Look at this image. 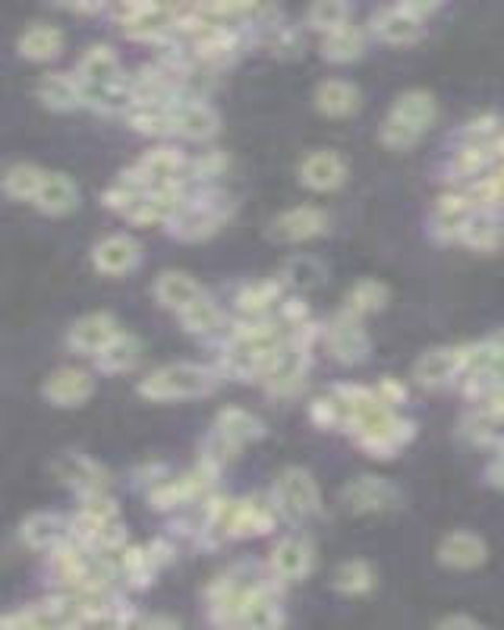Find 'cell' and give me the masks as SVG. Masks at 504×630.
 I'll return each instance as SVG.
<instances>
[{
  "instance_id": "cell-1",
  "label": "cell",
  "mask_w": 504,
  "mask_h": 630,
  "mask_svg": "<svg viewBox=\"0 0 504 630\" xmlns=\"http://www.w3.org/2000/svg\"><path fill=\"white\" fill-rule=\"evenodd\" d=\"M215 388V378L211 372H205L202 365L190 363H177L158 369L155 375H148L139 391L145 398L155 400H170V398H199V395H208Z\"/></svg>"
},
{
  "instance_id": "cell-2",
  "label": "cell",
  "mask_w": 504,
  "mask_h": 630,
  "mask_svg": "<svg viewBox=\"0 0 504 630\" xmlns=\"http://www.w3.org/2000/svg\"><path fill=\"white\" fill-rule=\"evenodd\" d=\"M353 429H357L360 445L370 451L372 458H391L401 445L413 438V426L391 416L388 407H378V410L366 413Z\"/></svg>"
},
{
  "instance_id": "cell-3",
  "label": "cell",
  "mask_w": 504,
  "mask_h": 630,
  "mask_svg": "<svg viewBox=\"0 0 504 630\" xmlns=\"http://www.w3.org/2000/svg\"><path fill=\"white\" fill-rule=\"evenodd\" d=\"M277 496H281V504L290 514H297V517H306V514H312L319 507V489H315L312 476L306 470H297V466H290V470L281 473Z\"/></svg>"
},
{
  "instance_id": "cell-4",
  "label": "cell",
  "mask_w": 504,
  "mask_h": 630,
  "mask_svg": "<svg viewBox=\"0 0 504 630\" xmlns=\"http://www.w3.org/2000/svg\"><path fill=\"white\" fill-rule=\"evenodd\" d=\"M177 13L168 7H152V3H135V7H124L120 10V26L124 33L133 38H158L173 26Z\"/></svg>"
},
{
  "instance_id": "cell-5",
  "label": "cell",
  "mask_w": 504,
  "mask_h": 630,
  "mask_svg": "<svg viewBox=\"0 0 504 630\" xmlns=\"http://www.w3.org/2000/svg\"><path fill=\"white\" fill-rule=\"evenodd\" d=\"M224 630H281V608L266 590H259L243 602L240 615L228 621Z\"/></svg>"
},
{
  "instance_id": "cell-6",
  "label": "cell",
  "mask_w": 504,
  "mask_h": 630,
  "mask_svg": "<svg viewBox=\"0 0 504 630\" xmlns=\"http://www.w3.org/2000/svg\"><path fill=\"white\" fill-rule=\"evenodd\" d=\"M92 378L79 369H61L54 375H48L44 382V398L54 400L57 407H73V403H82V400L92 395Z\"/></svg>"
},
{
  "instance_id": "cell-7",
  "label": "cell",
  "mask_w": 504,
  "mask_h": 630,
  "mask_svg": "<svg viewBox=\"0 0 504 630\" xmlns=\"http://www.w3.org/2000/svg\"><path fill=\"white\" fill-rule=\"evenodd\" d=\"M372 29L378 38L391 41V44H410L423 35V20L413 16L406 7H395V10H382L372 20Z\"/></svg>"
},
{
  "instance_id": "cell-8",
  "label": "cell",
  "mask_w": 504,
  "mask_h": 630,
  "mask_svg": "<svg viewBox=\"0 0 504 630\" xmlns=\"http://www.w3.org/2000/svg\"><path fill=\"white\" fill-rule=\"evenodd\" d=\"M395 498H398L395 486H388V483L378 479V476H360L357 483H350V486L344 489V504H347L350 511H382V507H388Z\"/></svg>"
},
{
  "instance_id": "cell-9",
  "label": "cell",
  "mask_w": 504,
  "mask_h": 630,
  "mask_svg": "<svg viewBox=\"0 0 504 630\" xmlns=\"http://www.w3.org/2000/svg\"><path fill=\"white\" fill-rule=\"evenodd\" d=\"M114 337H117V325H114L111 316H86L73 325L69 347H76L79 353H95L99 357Z\"/></svg>"
},
{
  "instance_id": "cell-10",
  "label": "cell",
  "mask_w": 504,
  "mask_h": 630,
  "mask_svg": "<svg viewBox=\"0 0 504 630\" xmlns=\"http://www.w3.org/2000/svg\"><path fill=\"white\" fill-rule=\"evenodd\" d=\"M325 231V215L319 208H294L284 211L274 224H271V236L284 240V243H297V240H309L315 233Z\"/></svg>"
},
{
  "instance_id": "cell-11",
  "label": "cell",
  "mask_w": 504,
  "mask_h": 630,
  "mask_svg": "<svg viewBox=\"0 0 504 630\" xmlns=\"http://www.w3.org/2000/svg\"><path fill=\"white\" fill-rule=\"evenodd\" d=\"M347 167L335 152H312L300 165V180L312 190H335L344 183Z\"/></svg>"
},
{
  "instance_id": "cell-12",
  "label": "cell",
  "mask_w": 504,
  "mask_h": 630,
  "mask_svg": "<svg viewBox=\"0 0 504 630\" xmlns=\"http://www.w3.org/2000/svg\"><path fill=\"white\" fill-rule=\"evenodd\" d=\"M173 130L190 139H208L218 133V114L202 101H183L173 104Z\"/></svg>"
},
{
  "instance_id": "cell-13",
  "label": "cell",
  "mask_w": 504,
  "mask_h": 630,
  "mask_svg": "<svg viewBox=\"0 0 504 630\" xmlns=\"http://www.w3.org/2000/svg\"><path fill=\"white\" fill-rule=\"evenodd\" d=\"M302 372H306V360H302L300 350L277 347L274 357H271L269 369L262 375H266L271 391H290V388H297L302 382Z\"/></svg>"
},
{
  "instance_id": "cell-14",
  "label": "cell",
  "mask_w": 504,
  "mask_h": 630,
  "mask_svg": "<svg viewBox=\"0 0 504 630\" xmlns=\"http://www.w3.org/2000/svg\"><path fill=\"white\" fill-rule=\"evenodd\" d=\"M438 558L448 564V567H461V570L479 567V564L486 562V542L479 536H473V532H451L441 542Z\"/></svg>"
},
{
  "instance_id": "cell-15",
  "label": "cell",
  "mask_w": 504,
  "mask_h": 630,
  "mask_svg": "<svg viewBox=\"0 0 504 630\" xmlns=\"http://www.w3.org/2000/svg\"><path fill=\"white\" fill-rule=\"evenodd\" d=\"M271 567H274V574L284 577V580L306 577L309 567H312V549H309V542H306V539H297V536L284 539V542L271 552Z\"/></svg>"
},
{
  "instance_id": "cell-16",
  "label": "cell",
  "mask_w": 504,
  "mask_h": 630,
  "mask_svg": "<svg viewBox=\"0 0 504 630\" xmlns=\"http://www.w3.org/2000/svg\"><path fill=\"white\" fill-rule=\"evenodd\" d=\"M328 340H332V353H335L340 363H360L370 353L366 334H363V329L350 316L337 319L335 329L328 334Z\"/></svg>"
},
{
  "instance_id": "cell-17",
  "label": "cell",
  "mask_w": 504,
  "mask_h": 630,
  "mask_svg": "<svg viewBox=\"0 0 504 630\" xmlns=\"http://www.w3.org/2000/svg\"><path fill=\"white\" fill-rule=\"evenodd\" d=\"M139 262V246L130 236H107L95 246V268L104 274H124Z\"/></svg>"
},
{
  "instance_id": "cell-18",
  "label": "cell",
  "mask_w": 504,
  "mask_h": 630,
  "mask_svg": "<svg viewBox=\"0 0 504 630\" xmlns=\"http://www.w3.org/2000/svg\"><path fill=\"white\" fill-rule=\"evenodd\" d=\"M461 369H464V350H432L416 363V378L426 388H438L451 382Z\"/></svg>"
},
{
  "instance_id": "cell-19",
  "label": "cell",
  "mask_w": 504,
  "mask_h": 630,
  "mask_svg": "<svg viewBox=\"0 0 504 630\" xmlns=\"http://www.w3.org/2000/svg\"><path fill=\"white\" fill-rule=\"evenodd\" d=\"M76 200H79V193H76V187H73L69 177H64V173H48L44 183H41V190H38V196H35V205L44 215H64V211H69L76 205Z\"/></svg>"
},
{
  "instance_id": "cell-20",
  "label": "cell",
  "mask_w": 504,
  "mask_h": 630,
  "mask_svg": "<svg viewBox=\"0 0 504 630\" xmlns=\"http://www.w3.org/2000/svg\"><path fill=\"white\" fill-rule=\"evenodd\" d=\"M155 294H158V299L168 309H180V312L202 297L199 284L190 274H183V271H165L158 278V284H155Z\"/></svg>"
},
{
  "instance_id": "cell-21",
  "label": "cell",
  "mask_w": 504,
  "mask_h": 630,
  "mask_svg": "<svg viewBox=\"0 0 504 630\" xmlns=\"http://www.w3.org/2000/svg\"><path fill=\"white\" fill-rule=\"evenodd\" d=\"M54 473L64 483H69V486H76L79 492H86V496H95V492H101V486H104V473H101L99 466L92 464V461H86V458H76V454L61 458L54 464Z\"/></svg>"
},
{
  "instance_id": "cell-22",
  "label": "cell",
  "mask_w": 504,
  "mask_h": 630,
  "mask_svg": "<svg viewBox=\"0 0 504 630\" xmlns=\"http://www.w3.org/2000/svg\"><path fill=\"white\" fill-rule=\"evenodd\" d=\"M218 211L208 205V202H199V205H186L170 224H173V233L180 240H199V236H208V233L218 228Z\"/></svg>"
},
{
  "instance_id": "cell-23",
  "label": "cell",
  "mask_w": 504,
  "mask_h": 630,
  "mask_svg": "<svg viewBox=\"0 0 504 630\" xmlns=\"http://www.w3.org/2000/svg\"><path fill=\"white\" fill-rule=\"evenodd\" d=\"M79 73H82V79H86L89 86H114L117 76H120V57H117L111 48L95 44V48H89V54L82 57Z\"/></svg>"
},
{
  "instance_id": "cell-24",
  "label": "cell",
  "mask_w": 504,
  "mask_h": 630,
  "mask_svg": "<svg viewBox=\"0 0 504 630\" xmlns=\"http://www.w3.org/2000/svg\"><path fill=\"white\" fill-rule=\"evenodd\" d=\"M315 104L322 114H332V117H344V114H353L357 104H360V92L350 86V82H340V79H332V82H322L319 92H315Z\"/></svg>"
},
{
  "instance_id": "cell-25",
  "label": "cell",
  "mask_w": 504,
  "mask_h": 630,
  "mask_svg": "<svg viewBox=\"0 0 504 630\" xmlns=\"http://www.w3.org/2000/svg\"><path fill=\"white\" fill-rule=\"evenodd\" d=\"M391 117H398V120L410 124L413 130L423 133V130L436 120V99L426 95V92H406V95L398 99L395 111H391Z\"/></svg>"
},
{
  "instance_id": "cell-26",
  "label": "cell",
  "mask_w": 504,
  "mask_h": 630,
  "mask_svg": "<svg viewBox=\"0 0 504 630\" xmlns=\"http://www.w3.org/2000/svg\"><path fill=\"white\" fill-rule=\"evenodd\" d=\"M79 86L69 79L67 73H48L41 82H38V99L44 101L48 107H57V111H69L79 104Z\"/></svg>"
},
{
  "instance_id": "cell-27",
  "label": "cell",
  "mask_w": 504,
  "mask_h": 630,
  "mask_svg": "<svg viewBox=\"0 0 504 630\" xmlns=\"http://www.w3.org/2000/svg\"><path fill=\"white\" fill-rule=\"evenodd\" d=\"M180 167H183V158L173 149H155L142 158L139 177H145V183H152V180L155 183H170V180H177Z\"/></svg>"
},
{
  "instance_id": "cell-28",
  "label": "cell",
  "mask_w": 504,
  "mask_h": 630,
  "mask_svg": "<svg viewBox=\"0 0 504 630\" xmlns=\"http://www.w3.org/2000/svg\"><path fill=\"white\" fill-rule=\"evenodd\" d=\"M95 360H99L101 372H127L139 360V344L130 334H117Z\"/></svg>"
},
{
  "instance_id": "cell-29",
  "label": "cell",
  "mask_w": 504,
  "mask_h": 630,
  "mask_svg": "<svg viewBox=\"0 0 504 630\" xmlns=\"http://www.w3.org/2000/svg\"><path fill=\"white\" fill-rule=\"evenodd\" d=\"M64 38L57 29L51 26H33L29 33L20 38V54L23 57H33V61H48L61 51Z\"/></svg>"
},
{
  "instance_id": "cell-30",
  "label": "cell",
  "mask_w": 504,
  "mask_h": 630,
  "mask_svg": "<svg viewBox=\"0 0 504 630\" xmlns=\"http://www.w3.org/2000/svg\"><path fill=\"white\" fill-rule=\"evenodd\" d=\"M218 432H221L224 438H231L234 445H243V441H253V438L262 435V423H259L253 413L231 407V410H224V413L218 416Z\"/></svg>"
},
{
  "instance_id": "cell-31",
  "label": "cell",
  "mask_w": 504,
  "mask_h": 630,
  "mask_svg": "<svg viewBox=\"0 0 504 630\" xmlns=\"http://www.w3.org/2000/svg\"><path fill=\"white\" fill-rule=\"evenodd\" d=\"M322 54L328 61H337V64L357 61L363 54V35H360V29H353V26H344V29H337V33L325 38Z\"/></svg>"
},
{
  "instance_id": "cell-32",
  "label": "cell",
  "mask_w": 504,
  "mask_h": 630,
  "mask_svg": "<svg viewBox=\"0 0 504 630\" xmlns=\"http://www.w3.org/2000/svg\"><path fill=\"white\" fill-rule=\"evenodd\" d=\"M271 530V507L262 501H243L234 504V520H231V532L236 536H249V532Z\"/></svg>"
},
{
  "instance_id": "cell-33",
  "label": "cell",
  "mask_w": 504,
  "mask_h": 630,
  "mask_svg": "<svg viewBox=\"0 0 504 630\" xmlns=\"http://www.w3.org/2000/svg\"><path fill=\"white\" fill-rule=\"evenodd\" d=\"M44 177H48V173H41L38 167L16 165L7 170L3 190H7V196H13V200H35L38 190H41V183H44Z\"/></svg>"
},
{
  "instance_id": "cell-34",
  "label": "cell",
  "mask_w": 504,
  "mask_h": 630,
  "mask_svg": "<svg viewBox=\"0 0 504 630\" xmlns=\"http://www.w3.org/2000/svg\"><path fill=\"white\" fill-rule=\"evenodd\" d=\"M467 243H470L473 249H495L499 243H502V231H499V221L489 215V211H476L470 221H467V228L461 233Z\"/></svg>"
},
{
  "instance_id": "cell-35",
  "label": "cell",
  "mask_w": 504,
  "mask_h": 630,
  "mask_svg": "<svg viewBox=\"0 0 504 630\" xmlns=\"http://www.w3.org/2000/svg\"><path fill=\"white\" fill-rule=\"evenodd\" d=\"M473 218L470 211V202L467 200H441L436 208V228L438 233H444V236H451V233H464L467 228V221Z\"/></svg>"
},
{
  "instance_id": "cell-36",
  "label": "cell",
  "mask_w": 504,
  "mask_h": 630,
  "mask_svg": "<svg viewBox=\"0 0 504 630\" xmlns=\"http://www.w3.org/2000/svg\"><path fill=\"white\" fill-rule=\"evenodd\" d=\"M470 435L479 445H492V448H504V410H482L470 420Z\"/></svg>"
},
{
  "instance_id": "cell-37",
  "label": "cell",
  "mask_w": 504,
  "mask_h": 630,
  "mask_svg": "<svg viewBox=\"0 0 504 630\" xmlns=\"http://www.w3.org/2000/svg\"><path fill=\"white\" fill-rule=\"evenodd\" d=\"M23 539L33 545V549H48L61 539V517L54 514H33L26 524H23Z\"/></svg>"
},
{
  "instance_id": "cell-38",
  "label": "cell",
  "mask_w": 504,
  "mask_h": 630,
  "mask_svg": "<svg viewBox=\"0 0 504 630\" xmlns=\"http://www.w3.org/2000/svg\"><path fill=\"white\" fill-rule=\"evenodd\" d=\"M375 583V574L366 562H347L337 567L335 587L340 593H366Z\"/></svg>"
},
{
  "instance_id": "cell-39",
  "label": "cell",
  "mask_w": 504,
  "mask_h": 630,
  "mask_svg": "<svg viewBox=\"0 0 504 630\" xmlns=\"http://www.w3.org/2000/svg\"><path fill=\"white\" fill-rule=\"evenodd\" d=\"M180 316H183L186 332L205 334V332H215V329L221 325V312H218V306H215L208 297H199L193 306H186Z\"/></svg>"
},
{
  "instance_id": "cell-40",
  "label": "cell",
  "mask_w": 504,
  "mask_h": 630,
  "mask_svg": "<svg viewBox=\"0 0 504 630\" xmlns=\"http://www.w3.org/2000/svg\"><path fill=\"white\" fill-rule=\"evenodd\" d=\"M385 297H388V291H385L382 284L363 281V284H357V287L347 294V312H350V316H360V312L378 309V306H385Z\"/></svg>"
},
{
  "instance_id": "cell-41",
  "label": "cell",
  "mask_w": 504,
  "mask_h": 630,
  "mask_svg": "<svg viewBox=\"0 0 504 630\" xmlns=\"http://www.w3.org/2000/svg\"><path fill=\"white\" fill-rule=\"evenodd\" d=\"M344 23H347V7L344 3H335V0H322V3H315L312 10H309V26H315V29H322V33H337V29H344Z\"/></svg>"
},
{
  "instance_id": "cell-42",
  "label": "cell",
  "mask_w": 504,
  "mask_h": 630,
  "mask_svg": "<svg viewBox=\"0 0 504 630\" xmlns=\"http://www.w3.org/2000/svg\"><path fill=\"white\" fill-rule=\"evenodd\" d=\"M284 278H287L294 287L309 291V287H319V284H322V266H319L315 259H309V256H297V259H290V262L284 266Z\"/></svg>"
},
{
  "instance_id": "cell-43",
  "label": "cell",
  "mask_w": 504,
  "mask_h": 630,
  "mask_svg": "<svg viewBox=\"0 0 504 630\" xmlns=\"http://www.w3.org/2000/svg\"><path fill=\"white\" fill-rule=\"evenodd\" d=\"M277 297H281V287H277L274 281H262V284L246 287L236 303H240V309H246V312H259V309H269L271 303H277Z\"/></svg>"
},
{
  "instance_id": "cell-44",
  "label": "cell",
  "mask_w": 504,
  "mask_h": 630,
  "mask_svg": "<svg viewBox=\"0 0 504 630\" xmlns=\"http://www.w3.org/2000/svg\"><path fill=\"white\" fill-rule=\"evenodd\" d=\"M419 139V130H413L410 124H403L398 117H388V124L382 127V142L391 149H406Z\"/></svg>"
},
{
  "instance_id": "cell-45",
  "label": "cell",
  "mask_w": 504,
  "mask_h": 630,
  "mask_svg": "<svg viewBox=\"0 0 504 630\" xmlns=\"http://www.w3.org/2000/svg\"><path fill=\"white\" fill-rule=\"evenodd\" d=\"M89 99H92L95 107H104V111L130 107V95H124L117 86H89Z\"/></svg>"
},
{
  "instance_id": "cell-46",
  "label": "cell",
  "mask_w": 504,
  "mask_h": 630,
  "mask_svg": "<svg viewBox=\"0 0 504 630\" xmlns=\"http://www.w3.org/2000/svg\"><path fill=\"white\" fill-rule=\"evenodd\" d=\"M124 570L133 577V583H148V577H152V555H145L142 549H130L124 555Z\"/></svg>"
},
{
  "instance_id": "cell-47",
  "label": "cell",
  "mask_w": 504,
  "mask_h": 630,
  "mask_svg": "<svg viewBox=\"0 0 504 630\" xmlns=\"http://www.w3.org/2000/svg\"><path fill=\"white\" fill-rule=\"evenodd\" d=\"M375 398L382 400L385 407H391V403H398V400H403V388L398 385V382H391V378H385L382 385H378V391H375Z\"/></svg>"
},
{
  "instance_id": "cell-48",
  "label": "cell",
  "mask_w": 504,
  "mask_h": 630,
  "mask_svg": "<svg viewBox=\"0 0 504 630\" xmlns=\"http://www.w3.org/2000/svg\"><path fill=\"white\" fill-rule=\"evenodd\" d=\"M438 630H479V625H473L470 618H464V615H457V618H448V621H441Z\"/></svg>"
},
{
  "instance_id": "cell-49",
  "label": "cell",
  "mask_w": 504,
  "mask_h": 630,
  "mask_svg": "<svg viewBox=\"0 0 504 630\" xmlns=\"http://www.w3.org/2000/svg\"><path fill=\"white\" fill-rule=\"evenodd\" d=\"M489 476H492V483H495V486H504V451L499 454V461L492 464V470H489Z\"/></svg>"
},
{
  "instance_id": "cell-50",
  "label": "cell",
  "mask_w": 504,
  "mask_h": 630,
  "mask_svg": "<svg viewBox=\"0 0 504 630\" xmlns=\"http://www.w3.org/2000/svg\"><path fill=\"white\" fill-rule=\"evenodd\" d=\"M145 630H180L173 621H168V618H155V621H148L145 625Z\"/></svg>"
}]
</instances>
